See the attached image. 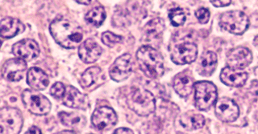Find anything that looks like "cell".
<instances>
[{
  "label": "cell",
  "instance_id": "6da1fadb",
  "mask_svg": "<svg viewBox=\"0 0 258 134\" xmlns=\"http://www.w3.org/2000/svg\"><path fill=\"white\" fill-rule=\"evenodd\" d=\"M49 30L55 41L67 49L76 48L83 40V29L72 20L56 19L50 24Z\"/></svg>",
  "mask_w": 258,
  "mask_h": 134
},
{
  "label": "cell",
  "instance_id": "7a4b0ae2",
  "mask_svg": "<svg viewBox=\"0 0 258 134\" xmlns=\"http://www.w3.org/2000/svg\"><path fill=\"white\" fill-rule=\"evenodd\" d=\"M137 63L141 70L148 77L157 79L163 75V56L158 51L150 46H142L137 52Z\"/></svg>",
  "mask_w": 258,
  "mask_h": 134
},
{
  "label": "cell",
  "instance_id": "3957f363",
  "mask_svg": "<svg viewBox=\"0 0 258 134\" xmlns=\"http://www.w3.org/2000/svg\"><path fill=\"white\" fill-rule=\"evenodd\" d=\"M129 108L141 116L152 114L156 109L155 97L146 89L133 88L127 96Z\"/></svg>",
  "mask_w": 258,
  "mask_h": 134
},
{
  "label": "cell",
  "instance_id": "277c9868",
  "mask_svg": "<svg viewBox=\"0 0 258 134\" xmlns=\"http://www.w3.org/2000/svg\"><path fill=\"white\" fill-rule=\"evenodd\" d=\"M195 101L198 109L206 111L216 102L217 88L210 81H199L195 84Z\"/></svg>",
  "mask_w": 258,
  "mask_h": 134
},
{
  "label": "cell",
  "instance_id": "5b68a950",
  "mask_svg": "<svg viewBox=\"0 0 258 134\" xmlns=\"http://www.w3.org/2000/svg\"><path fill=\"white\" fill-rule=\"evenodd\" d=\"M22 100L25 108L31 113L37 116L48 114L52 108L50 100L35 89L24 90L22 94Z\"/></svg>",
  "mask_w": 258,
  "mask_h": 134
},
{
  "label": "cell",
  "instance_id": "8992f818",
  "mask_svg": "<svg viewBox=\"0 0 258 134\" xmlns=\"http://www.w3.org/2000/svg\"><path fill=\"white\" fill-rule=\"evenodd\" d=\"M220 25L232 34L241 35L249 26V20L243 12L230 11L220 16Z\"/></svg>",
  "mask_w": 258,
  "mask_h": 134
},
{
  "label": "cell",
  "instance_id": "52a82bcc",
  "mask_svg": "<svg viewBox=\"0 0 258 134\" xmlns=\"http://www.w3.org/2000/svg\"><path fill=\"white\" fill-rule=\"evenodd\" d=\"M23 121L22 113L17 108L5 107L0 111L1 133H20Z\"/></svg>",
  "mask_w": 258,
  "mask_h": 134
},
{
  "label": "cell",
  "instance_id": "ba28073f",
  "mask_svg": "<svg viewBox=\"0 0 258 134\" xmlns=\"http://www.w3.org/2000/svg\"><path fill=\"white\" fill-rule=\"evenodd\" d=\"M118 117L116 112L110 107L103 106L97 108L93 112L92 121L93 125L96 129L99 131H108L116 124Z\"/></svg>",
  "mask_w": 258,
  "mask_h": 134
},
{
  "label": "cell",
  "instance_id": "9c48e42d",
  "mask_svg": "<svg viewBox=\"0 0 258 134\" xmlns=\"http://www.w3.org/2000/svg\"><path fill=\"white\" fill-rule=\"evenodd\" d=\"M133 72V59L130 54H123L119 56L113 63L109 74L115 82H121L127 80Z\"/></svg>",
  "mask_w": 258,
  "mask_h": 134
},
{
  "label": "cell",
  "instance_id": "30bf717a",
  "mask_svg": "<svg viewBox=\"0 0 258 134\" xmlns=\"http://www.w3.org/2000/svg\"><path fill=\"white\" fill-rule=\"evenodd\" d=\"M198 48L193 43L185 42L173 47L171 52V60L178 65L190 64L197 58Z\"/></svg>",
  "mask_w": 258,
  "mask_h": 134
},
{
  "label": "cell",
  "instance_id": "8fae6325",
  "mask_svg": "<svg viewBox=\"0 0 258 134\" xmlns=\"http://www.w3.org/2000/svg\"><path fill=\"white\" fill-rule=\"evenodd\" d=\"M216 116L223 122H233L240 114L239 107L235 101L228 97H222L216 103Z\"/></svg>",
  "mask_w": 258,
  "mask_h": 134
},
{
  "label": "cell",
  "instance_id": "7c38bea8",
  "mask_svg": "<svg viewBox=\"0 0 258 134\" xmlns=\"http://www.w3.org/2000/svg\"><path fill=\"white\" fill-rule=\"evenodd\" d=\"M26 61L20 58H13L4 63L2 68V76L5 80L17 82L22 80L26 73Z\"/></svg>",
  "mask_w": 258,
  "mask_h": 134
},
{
  "label": "cell",
  "instance_id": "4fadbf2b",
  "mask_svg": "<svg viewBox=\"0 0 258 134\" xmlns=\"http://www.w3.org/2000/svg\"><path fill=\"white\" fill-rule=\"evenodd\" d=\"M12 52L17 58L25 61H31L39 56L40 48L35 40L25 39L13 45Z\"/></svg>",
  "mask_w": 258,
  "mask_h": 134
},
{
  "label": "cell",
  "instance_id": "5bb4252c",
  "mask_svg": "<svg viewBox=\"0 0 258 134\" xmlns=\"http://www.w3.org/2000/svg\"><path fill=\"white\" fill-rule=\"evenodd\" d=\"M252 60V52L244 47H239L229 52L227 57V64L232 69L242 70L247 68Z\"/></svg>",
  "mask_w": 258,
  "mask_h": 134
},
{
  "label": "cell",
  "instance_id": "9a60e30c",
  "mask_svg": "<svg viewBox=\"0 0 258 134\" xmlns=\"http://www.w3.org/2000/svg\"><path fill=\"white\" fill-rule=\"evenodd\" d=\"M173 86L174 90L181 97H187L191 94L195 88V79L192 72L185 70L179 72L173 78Z\"/></svg>",
  "mask_w": 258,
  "mask_h": 134
},
{
  "label": "cell",
  "instance_id": "2e32d148",
  "mask_svg": "<svg viewBox=\"0 0 258 134\" xmlns=\"http://www.w3.org/2000/svg\"><path fill=\"white\" fill-rule=\"evenodd\" d=\"M105 82V76L99 67H91L85 71L81 77L80 84L85 89L95 90Z\"/></svg>",
  "mask_w": 258,
  "mask_h": 134
},
{
  "label": "cell",
  "instance_id": "e0dca14e",
  "mask_svg": "<svg viewBox=\"0 0 258 134\" xmlns=\"http://www.w3.org/2000/svg\"><path fill=\"white\" fill-rule=\"evenodd\" d=\"M103 49L92 39H88L79 48V58L86 64H92L98 60Z\"/></svg>",
  "mask_w": 258,
  "mask_h": 134
},
{
  "label": "cell",
  "instance_id": "ac0fdd59",
  "mask_svg": "<svg viewBox=\"0 0 258 134\" xmlns=\"http://www.w3.org/2000/svg\"><path fill=\"white\" fill-rule=\"evenodd\" d=\"M63 103L69 108L86 109L88 107L87 96L79 92L76 88L68 86L63 96Z\"/></svg>",
  "mask_w": 258,
  "mask_h": 134
},
{
  "label": "cell",
  "instance_id": "d6986e66",
  "mask_svg": "<svg viewBox=\"0 0 258 134\" xmlns=\"http://www.w3.org/2000/svg\"><path fill=\"white\" fill-rule=\"evenodd\" d=\"M248 79V74L240 70L232 69L226 67L220 73V80L227 86L239 88L245 84Z\"/></svg>",
  "mask_w": 258,
  "mask_h": 134
},
{
  "label": "cell",
  "instance_id": "ffe728a7",
  "mask_svg": "<svg viewBox=\"0 0 258 134\" xmlns=\"http://www.w3.org/2000/svg\"><path fill=\"white\" fill-rule=\"evenodd\" d=\"M25 30V27L18 19L6 17L1 21L0 34L3 38L10 39L21 34Z\"/></svg>",
  "mask_w": 258,
  "mask_h": 134
},
{
  "label": "cell",
  "instance_id": "44dd1931",
  "mask_svg": "<svg viewBox=\"0 0 258 134\" xmlns=\"http://www.w3.org/2000/svg\"><path fill=\"white\" fill-rule=\"evenodd\" d=\"M27 83L35 90H44L49 84L48 76L40 68H32L27 73Z\"/></svg>",
  "mask_w": 258,
  "mask_h": 134
},
{
  "label": "cell",
  "instance_id": "7402d4cb",
  "mask_svg": "<svg viewBox=\"0 0 258 134\" xmlns=\"http://www.w3.org/2000/svg\"><path fill=\"white\" fill-rule=\"evenodd\" d=\"M217 67V56L216 53L208 51L202 54L197 65V71L201 76H210L213 74Z\"/></svg>",
  "mask_w": 258,
  "mask_h": 134
},
{
  "label": "cell",
  "instance_id": "603a6c76",
  "mask_svg": "<svg viewBox=\"0 0 258 134\" xmlns=\"http://www.w3.org/2000/svg\"><path fill=\"white\" fill-rule=\"evenodd\" d=\"M180 123L185 130H196L204 127L205 124V118L200 113H197L194 111H189L181 116Z\"/></svg>",
  "mask_w": 258,
  "mask_h": 134
},
{
  "label": "cell",
  "instance_id": "cb8c5ba5",
  "mask_svg": "<svg viewBox=\"0 0 258 134\" xmlns=\"http://www.w3.org/2000/svg\"><path fill=\"white\" fill-rule=\"evenodd\" d=\"M58 116L60 122L74 129H82L87 124L86 117L78 112H61Z\"/></svg>",
  "mask_w": 258,
  "mask_h": 134
},
{
  "label": "cell",
  "instance_id": "d4e9b609",
  "mask_svg": "<svg viewBox=\"0 0 258 134\" xmlns=\"http://www.w3.org/2000/svg\"><path fill=\"white\" fill-rule=\"evenodd\" d=\"M87 22L92 26L99 28L104 22L106 19V12L102 6L95 7L87 12L85 17Z\"/></svg>",
  "mask_w": 258,
  "mask_h": 134
},
{
  "label": "cell",
  "instance_id": "484cf974",
  "mask_svg": "<svg viewBox=\"0 0 258 134\" xmlns=\"http://www.w3.org/2000/svg\"><path fill=\"white\" fill-rule=\"evenodd\" d=\"M165 24L161 19H155L149 22L146 26V34L149 37H158L162 34Z\"/></svg>",
  "mask_w": 258,
  "mask_h": 134
},
{
  "label": "cell",
  "instance_id": "4316f807",
  "mask_svg": "<svg viewBox=\"0 0 258 134\" xmlns=\"http://www.w3.org/2000/svg\"><path fill=\"white\" fill-rule=\"evenodd\" d=\"M169 20L174 27L182 26L186 20V16L181 8H174L169 12Z\"/></svg>",
  "mask_w": 258,
  "mask_h": 134
},
{
  "label": "cell",
  "instance_id": "83f0119b",
  "mask_svg": "<svg viewBox=\"0 0 258 134\" xmlns=\"http://www.w3.org/2000/svg\"><path fill=\"white\" fill-rule=\"evenodd\" d=\"M122 39V36H117L111 32H105L102 35V41L103 44L111 48L115 46V44L120 43Z\"/></svg>",
  "mask_w": 258,
  "mask_h": 134
},
{
  "label": "cell",
  "instance_id": "f1b7e54d",
  "mask_svg": "<svg viewBox=\"0 0 258 134\" xmlns=\"http://www.w3.org/2000/svg\"><path fill=\"white\" fill-rule=\"evenodd\" d=\"M66 89L64 84L60 82H56L50 89V94L52 95L54 98L60 99L63 98Z\"/></svg>",
  "mask_w": 258,
  "mask_h": 134
},
{
  "label": "cell",
  "instance_id": "f546056e",
  "mask_svg": "<svg viewBox=\"0 0 258 134\" xmlns=\"http://www.w3.org/2000/svg\"><path fill=\"white\" fill-rule=\"evenodd\" d=\"M196 17L201 24H205L209 21L210 12L206 8H200L196 12Z\"/></svg>",
  "mask_w": 258,
  "mask_h": 134
},
{
  "label": "cell",
  "instance_id": "4dcf8cb0",
  "mask_svg": "<svg viewBox=\"0 0 258 134\" xmlns=\"http://www.w3.org/2000/svg\"><path fill=\"white\" fill-rule=\"evenodd\" d=\"M210 1L216 8L228 6L232 3V0H210Z\"/></svg>",
  "mask_w": 258,
  "mask_h": 134
},
{
  "label": "cell",
  "instance_id": "1f68e13d",
  "mask_svg": "<svg viewBox=\"0 0 258 134\" xmlns=\"http://www.w3.org/2000/svg\"><path fill=\"white\" fill-rule=\"evenodd\" d=\"M114 133H117V134H119V133H127V134L131 133V134H133V133H134V132H133V130H131V129H130V128H117L116 130H115V132H114Z\"/></svg>",
  "mask_w": 258,
  "mask_h": 134
},
{
  "label": "cell",
  "instance_id": "d6a6232c",
  "mask_svg": "<svg viewBox=\"0 0 258 134\" xmlns=\"http://www.w3.org/2000/svg\"><path fill=\"white\" fill-rule=\"evenodd\" d=\"M26 133H42V132L40 131V128H37L36 126H32L31 128H28V130L26 131Z\"/></svg>",
  "mask_w": 258,
  "mask_h": 134
},
{
  "label": "cell",
  "instance_id": "836d02e7",
  "mask_svg": "<svg viewBox=\"0 0 258 134\" xmlns=\"http://www.w3.org/2000/svg\"><path fill=\"white\" fill-rule=\"evenodd\" d=\"M75 1L79 4H83V5H88L91 2V0H75Z\"/></svg>",
  "mask_w": 258,
  "mask_h": 134
},
{
  "label": "cell",
  "instance_id": "e575fe53",
  "mask_svg": "<svg viewBox=\"0 0 258 134\" xmlns=\"http://www.w3.org/2000/svg\"><path fill=\"white\" fill-rule=\"evenodd\" d=\"M75 132H75V131H72V130H71V131L64 130V131H62V132H60V133H75Z\"/></svg>",
  "mask_w": 258,
  "mask_h": 134
}]
</instances>
